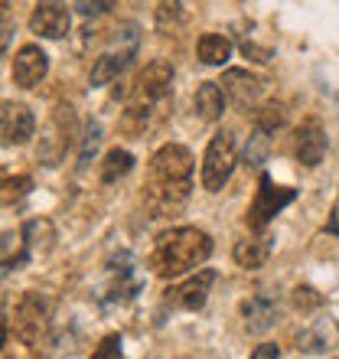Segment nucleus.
Wrapping results in <instances>:
<instances>
[{
	"label": "nucleus",
	"mask_w": 339,
	"mask_h": 359,
	"mask_svg": "<svg viewBox=\"0 0 339 359\" xmlns=\"http://www.w3.org/2000/svg\"><path fill=\"white\" fill-rule=\"evenodd\" d=\"M193 193V154L183 144H163L147 163L144 206L153 219L177 216Z\"/></svg>",
	"instance_id": "nucleus-1"
},
{
	"label": "nucleus",
	"mask_w": 339,
	"mask_h": 359,
	"mask_svg": "<svg viewBox=\"0 0 339 359\" xmlns=\"http://www.w3.org/2000/svg\"><path fill=\"white\" fill-rule=\"evenodd\" d=\"M170 98H173V66L167 59H153L141 69V76L134 79L121 114V131L147 134L153 128H160L163 118H167Z\"/></svg>",
	"instance_id": "nucleus-2"
},
{
	"label": "nucleus",
	"mask_w": 339,
	"mask_h": 359,
	"mask_svg": "<svg viewBox=\"0 0 339 359\" xmlns=\"http://www.w3.org/2000/svg\"><path fill=\"white\" fill-rule=\"evenodd\" d=\"M212 255V238L196 226H177L157 236L151 252V268L160 278H179L186 271H196Z\"/></svg>",
	"instance_id": "nucleus-3"
},
{
	"label": "nucleus",
	"mask_w": 339,
	"mask_h": 359,
	"mask_svg": "<svg viewBox=\"0 0 339 359\" xmlns=\"http://www.w3.org/2000/svg\"><path fill=\"white\" fill-rule=\"evenodd\" d=\"M53 317H56V301L46 291H27L13 311V330L20 343H27L33 350L46 346L49 333H53Z\"/></svg>",
	"instance_id": "nucleus-4"
},
{
	"label": "nucleus",
	"mask_w": 339,
	"mask_h": 359,
	"mask_svg": "<svg viewBox=\"0 0 339 359\" xmlns=\"http://www.w3.org/2000/svg\"><path fill=\"white\" fill-rule=\"evenodd\" d=\"M78 137V121L72 104H56L49 111L46 124L39 128V141H36V163L43 167H59L66 161V154L72 151V144Z\"/></svg>",
	"instance_id": "nucleus-5"
},
{
	"label": "nucleus",
	"mask_w": 339,
	"mask_h": 359,
	"mask_svg": "<svg viewBox=\"0 0 339 359\" xmlns=\"http://www.w3.org/2000/svg\"><path fill=\"white\" fill-rule=\"evenodd\" d=\"M235 163H238V137H235V131L219 128V131L209 137L206 157H202V170H199L202 189H206V193H219V189L228 183L232 170H235Z\"/></svg>",
	"instance_id": "nucleus-6"
},
{
	"label": "nucleus",
	"mask_w": 339,
	"mask_h": 359,
	"mask_svg": "<svg viewBox=\"0 0 339 359\" xmlns=\"http://www.w3.org/2000/svg\"><path fill=\"white\" fill-rule=\"evenodd\" d=\"M293 199H297V189L274 187L271 177H268V173H261V187H258L254 203H251V209H248V226H251L254 232H264V229H268V222H271V219L277 216L284 206H291Z\"/></svg>",
	"instance_id": "nucleus-7"
},
{
	"label": "nucleus",
	"mask_w": 339,
	"mask_h": 359,
	"mask_svg": "<svg viewBox=\"0 0 339 359\" xmlns=\"http://www.w3.org/2000/svg\"><path fill=\"white\" fill-rule=\"evenodd\" d=\"M212 284H216V271H212V268H199L193 278H186V281L177 284V287H170L163 301H167L170 307H177V311H202L209 301Z\"/></svg>",
	"instance_id": "nucleus-8"
},
{
	"label": "nucleus",
	"mask_w": 339,
	"mask_h": 359,
	"mask_svg": "<svg viewBox=\"0 0 339 359\" xmlns=\"http://www.w3.org/2000/svg\"><path fill=\"white\" fill-rule=\"evenodd\" d=\"M29 29L43 39H62L72 29V13L62 0H39L29 13Z\"/></svg>",
	"instance_id": "nucleus-9"
},
{
	"label": "nucleus",
	"mask_w": 339,
	"mask_h": 359,
	"mask_svg": "<svg viewBox=\"0 0 339 359\" xmlns=\"http://www.w3.org/2000/svg\"><path fill=\"white\" fill-rule=\"evenodd\" d=\"M36 134V118L27 104L20 102H4V111H0V137H4V147H20L27 144L29 137Z\"/></svg>",
	"instance_id": "nucleus-10"
},
{
	"label": "nucleus",
	"mask_w": 339,
	"mask_h": 359,
	"mask_svg": "<svg viewBox=\"0 0 339 359\" xmlns=\"http://www.w3.org/2000/svg\"><path fill=\"white\" fill-rule=\"evenodd\" d=\"M219 86H222L226 98L235 104L238 111H251L258 98H261V79L251 76L248 69H226Z\"/></svg>",
	"instance_id": "nucleus-11"
},
{
	"label": "nucleus",
	"mask_w": 339,
	"mask_h": 359,
	"mask_svg": "<svg viewBox=\"0 0 339 359\" xmlns=\"http://www.w3.org/2000/svg\"><path fill=\"white\" fill-rule=\"evenodd\" d=\"M46 72H49V56L36 43L20 49L17 56H13V66H10V76H13V82L20 88H36L46 79Z\"/></svg>",
	"instance_id": "nucleus-12"
},
{
	"label": "nucleus",
	"mask_w": 339,
	"mask_h": 359,
	"mask_svg": "<svg viewBox=\"0 0 339 359\" xmlns=\"http://www.w3.org/2000/svg\"><path fill=\"white\" fill-rule=\"evenodd\" d=\"M20 255L17 262H13V268L23 265V262H29V258L36 255H46L49 248H53V242H56V232H53V222L49 219H29L27 226L20 229Z\"/></svg>",
	"instance_id": "nucleus-13"
},
{
	"label": "nucleus",
	"mask_w": 339,
	"mask_h": 359,
	"mask_svg": "<svg viewBox=\"0 0 339 359\" xmlns=\"http://www.w3.org/2000/svg\"><path fill=\"white\" fill-rule=\"evenodd\" d=\"M323 157H326V131H323V124L317 118L310 121H303L297 128V161L313 170V167H320Z\"/></svg>",
	"instance_id": "nucleus-14"
},
{
	"label": "nucleus",
	"mask_w": 339,
	"mask_h": 359,
	"mask_svg": "<svg viewBox=\"0 0 339 359\" xmlns=\"http://www.w3.org/2000/svg\"><path fill=\"white\" fill-rule=\"evenodd\" d=\"M271 252H274V238L261 232V236H254V238H242V242H235L232 258H235L238 268H245V271H258V268L268 265Z\"/></svg>",
	"instance_id": "nucleus-15"
},
{
	"label": "nucleus",
	"mask_w": 339,
	"mask_h": 359,
	"mask_svg": "<svg viewBox=\"0 0 339 359\" xmlns=\"http://www.w3.org/2000/svg\"><path fill=\"white\" fill-rule=\"evenodd\" d=\"M242 317H245L248 333H268L274 323L281 320V307L271 297H248L242 304Z\"/></svg>",
	"instance_id": "nucleus-16"
},
{
	"label": "nucleus",
	"mask_w": 339,
	"mask_h": 359,
	"mask_svg": "<svg viewBox=\"0 0 339 359\" xmlns=\"http://www.w3.org/2000/svg\"><path fill=\"white\" fill-rule=\"evenodd\" d=\"M134 59V49L127 46H118L114 53H102V56L95 59V66H92V86L95 88H102V86H111L114 79L124 72V66Z\"/></svg>",
	"instance_id": "nucleus-17"
},
{
	"label": "nucleus",
	"mask_w": 339,
	"mask_h": 359,
	"mask_svg": "<svg viewBox=\"0 0 339 359\" xmlns=\"http://www.w3.org/2000/svg\"><path fill=\"white\" fill-rule=\"evenodd\" d=\"M226 102H228V98H226V92H222V86H219V82H202V86L196 88L193 108H196V114L206 124H216V121H222Z\"/></svg>",
	"instance_id": "nucleus-18"
},
{
	"label": "nucleus",
	"mask_w": 339,
	"mask_h": 359,
	"mask_svg": "<svg viewBox=\"0 0 339 359\" xmlns=\"http://www.w3.org/2000/svg\"><path fill=\"white\" fill-rule=\"evenodd\" d=\"M196 53L202 66H226L232 59V39L222 33H202L196 43Z\"/></svg>",
	"instance_id": "nucleus-19"
},
{
	"label": "nucleus",
	"mask_w": 339,
	"mask_h": 359,
	"mask_svg": "<svg viewBox=\"0 0 339 359\" xmlns=\"http://www.w3.org/2000/svg\"><path fill=\"white\" fill-rule=\"evenodd\" d=\"M131 170H134V154L124 151V147H111L102 163V183H114V180L127 177Z\"/></svg>",
	"instance_id": "nucleus-20"
},
{
	"label": "nucleus",
	"mask_w": 339,
	"mask_h": 359,
	"mask_svg": "<svg viewBox=\"0 0 339 359\" xmlns=\"http://www.w3.org/2000/svg\"><path fill=\"white\" fill-rule=\"evenodd\" d=\"M287 124V108L281 102H264L258 111H254V128L264 134H277Z\"/></svg>",
	"instance_id": "nucleus-21"
},
{
	"label": "nucleus",
	"mask_w": 339,
	"mask_h": 359,
	"mask_svg": "<svg viewBox=\"0 0 339 359\" xmlns=\"http://www.w3.org/2000/svg\"><path fill=\"white\" fill-rule=\"evenodd\" d=\"M183 23H186V13L179 7V0H163L157 7V29L160 33H177Z\"/></svg>",
	"instance_id": "nucleus-22"
},
{
	"label": "nucleus",
	"mask_w": 339,
	"mask_h": 359,
	"mask_svg": "<svg viewBox=\"0 0 339 359\" xmlns=\"http://www.w3.org/2000/svg\"><path fill=\"white\" fill-rule=\"evenodd\" d=\"M293 311H300V313H313V311H320L323 307V294L317 291V287H307V284H300L297 291H293Z\"/></svg>",
	"instance_id": "nucleus-23"
},
{
	"label": "nucleus",
	"mask_w": 339,
	"mask_h": 359,
	"mask_svg": "<svg viewBox=\"0 0 339 359\" xmlns=\"http://www.w3.org/2000/svg\"><path fill=\"white\" fill-rule=\"evenodd\" d=\"M297 350L300 353H326L330 350V330H303L297 337Z\"/></svg>",
	"instance_id": "nucleus-24"
},
{
	"label": "nucleus",
	"mask_w": 339,
	"mask_h": 359,
	"mask_svg": "<svg viewBox=\"0 0 339 359\" xmlns=\"http://www.w3.org/2000/svg\"><path fill=\"white\" fill-rule=\"evenodd\" d=\"M72 7H76L78 17H85V20H98V17H108V13H111V10L118 7V0H76Z\"/></svg>",
	"instance_id": "nucleus-25"
},
{
	"label": "nucleus",
	"mask_w": 339,
	"mask_h": 359,
	"mask_svg": "<svg viewBox=\"0 0 339 359\" xmlns=\"http://www.w3.org/2000/svg\"><path fill=\"white\" fill-rule=\"evenodd\" d=\"M29 189H33V180L29 177H4V206L20 203Z\"/></svg>",
	"instance_id": "nucleus-26"
},
{
	"label": "nucleus",
	"mask_w": 339,
	"mask_h": 359,
	"mask_svg": "<svg viewBox=\"0 0 339 359\" xmlns=\"http://www.w3.org/2000/svg\"><path fill=\"white\" fill-rule=\"evenodd\" d=\"M102 147V128L98 121L88 124V131H85V141H82V154H78V167H88V161L95 157V151Z\"/></svg>",
	"instance_id": "nucleus-27"
},
{
	"label": "nucleus",
	"mask_w": 339,
	"mask_h": 359,
	"mask_svg": "<svg viewBox=\"0 0 339 359\" xmlns=\"http://www.w3.org/2000/svg\"><path fill=\"white\" fill-rule=\"evenodd\" d=\"M95 359H114V356H121V337L118 333H111V337H104L102 346L92 353Z\"/></svg>",
	"instance_id": "nucleus-28"
},
{
	"label": "nucleus",
	"mask_w": 339,
	"mask_h": 359,
	"mask_svg": "<svg viewBox=\"0 0 339 359\" xmlns=\"http://www.w3.org/2000/svg\"><path fill=\"white\" fill-rule=\"evenodd\" d=\"M277 356H281V350H277L274 343H261V346L251 353V359H277Z\"/></svg>",
	"instance_id": "nucleus-29"
},
{
	"label": "nucleus",
	"mask_w": 339,
	"mask_h": 359,
	"mask_svg": "<svg viewBox=\"0 0 339 359\" xmlns=\"http://www.w3.org/2000/svg\"><path fill=\"white\" fill-rule=\"evenodd\" d=\"M326 232L339 238V196H336V203H333V212H330V222H326Z\"/></svg>",
	"instance_id": "nucleus-30"
}]
</instances>
